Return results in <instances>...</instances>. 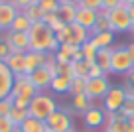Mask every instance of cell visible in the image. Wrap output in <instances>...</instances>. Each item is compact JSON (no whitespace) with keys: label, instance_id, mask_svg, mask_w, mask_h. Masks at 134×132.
<instances>
[{"label":"cell","instance_id":"obj_43","mask_svg":"<svg viewBox=\"0 0 134 132\" xmlns=\"http://www.w3.org/2000/svg\"><path fill=\"white\" fill-rule=\"evenodd\" d=\"M53 57H55V63H59V65H65V63H71V59L67 57L65 53H61L59 50H57V51L53 53Z\"/></svg>","mask_w":134,"mask_h":132},{"label":"cell","instance_id":"obj_11","mask_svg":"<svg viewBox=\"0 0 134 132\" xmlns=\"http://www.w3.org/2000/svg\"><path fill=\"white\" fill-rule=\"evenodd\" d=\"M18 14H20V10L10 0H2L0 2V32H8Z\"/></svg>","mask_w":134,"mask_h":132},{"label":"cell","instance_id":"obj_19","mask_svg":"<svg viewBox=\"0 0 134 132\" xmlns=\"http://www.w3.org/2000/svg\"><path fill=\"white\" fill-rule=\"evenodd\" d=\"M77 4H59V10H57V18L63 22L65 26L69 24H75V14H77Z\"/></svg>","mask_w":134,"mask_h":132},{"label":"cell","instance_id":"obj_21","mask_svg":"<svg viewBox=\"0 0 134 132\" xmlns=\"http://www.w3.org/2000/svg\"><path fill=\"white\" fill-rule=\"evenodd\" d=\"M100 32H113L110 22H109V12H107V10H100L99 12L97 22H95V26H93V30L89 34H91V36H97V34H100Z\"/></svg>","mask_w":134,"mask_h":132},{"label":"cell","instance_id":"obj_6","mask_svg":"<svg viewBox=\"0 0 134 132\" xmlns=\"http://www.w3.org/2000/svg\"><path fill=\"white\" fill-rule=\"evenodd\" d=\"M109 22L113 32H130V26H132V18L128 14V6H118V8L110 10L109 12Z\"/></svg>","mask_w":134,"mask_h":132},{"label":"cell","instance_id":"obj_47","mask_svg":"<svg viewBox=\"0 0 134 132\" xmlns=\"http://www.w3.org/2000/svg\"><path fill=\"white\" fill-rule=\"evenodd\" d=\"M126 126H128V132H134V116L126 118Z\"/></svg>","mask_w":134,"mask_h":132},{"label":"cell","instance_id":"obj_46","mask_svg":"<svg viewBox=\"0 0 134 132\" xmlns=\"http://www.w3.org/2000/svg\"><path fill=\"white\" fill-rule=\"evenodd\" d=\"M126 85L128 87H134V69L130 73H126Z\"/></svg>","mask_w":134,"mask_h":132},{"label":"cell","instance_id":"obj_2","mask_svg":"<svg viewBox=\"0 0 134 132\" xmlns=\"http://www.w3.org/2000/svg\"><path fill=\"white\" fill-rule=\"evenodd\" d=\"M55 111H57V103L53 101L51 95H46V93H38L30 101V107H28V114L34 116V118H38V120H43V122Z\"/></svg>","mask_w":134,"mask_h":132},{"label":"cell","instance_id":"obj_38","mask_svg":"<svg viewBox=\"0 0 134 132\" xmlns=\"http://www.w3.org/2000/svg\"><path fill=\"white\" fill-rule=\"evenodd\" d=\"M30 101H32V99H24V97H14V99H12V104H14V108H22V111H28Z\"/></svg>","mask_w":134,"mask_h":132},{"label":"cell","instance_id":"obj_22","mask_svg":"<svg viewBox=\"0 0 134 132\" xmlns=\"http://www.w3.org/2000/svg\"><path fill=\"white\" fill-rule=\"evenodd\" d=\"M20 130L22 132H47V124L43 122V120H38V118H34V116H28V118L22 122Z\"/></svg>","mask_w":134,"mask_h":132},{"label":"cell","instance_id":"obj_26","mask_svg":"<svg viewBox=\"0 0 134 132\" xmlns=\"http://www.w3.org/2000/svg\"><path fill=\"white\" fill-rule=\"evenodd\" d=\"M73 111L75 112H81V114H85L87 111H91L93 108V104H91V99H87L85 95H77V97H73Z\"/></svg>","mask_w":134,"mask_h":132},{"label":"cell","instance_id":"obj_18","mask_svg":"<svg viewBox=\"0 0 134 132\" xmlns=\"http://www.w3.org/2000/svg\"><path fill=\"white\" fill-rule=\"evenodd\" d=\"M110 61H113V47H100V50L97 51L95 63L105 71V75L110 73Z\"/></svg>","mask_w":134,"mask_h":132},{"label":"cell","instance_id":"obj_42","mask_svg":"<svg viewBox=\"0 0 134 132\" xmlns=\"http://www.w3.org/2000/svg\"><path fill=\"white\" fill-rule=\"evenodd\" d=\"M103 75H105V71L100 69V67L97 65V63H93V65L89 67V79H95V77H103Z\"/></svg>","mask_w":134,"mask_h":132},{"label":"cell","instance_id":"obj_50","mask_svg":"<svg viewBox=\"0 0 134 132\" xmlns=\"http://www.w3.org/2000/svg\"><path fill=\"white\" fill-rule=\"evenodd\" d=\"M128 14H130V18H132V22H134V4L128 6Z\"/></svg>","mask_w":134,"mask_h":132},{"label":"cell","instance_id":"obj_4","mask_svg":"<svg viewBox=\"0 0 134 132\" xmlns=\"http://www.w3.org/2000/svg\"><path fill=\"white\" fill-rule=\"evenodd\" d=\"M134 69V59L130 57L126 46L113 47V61H110V73L114 75H126Z\"/></svg>","mask_w":134,"mask_h":132},{"label":"cell","instance_id":"obj_8","mask_svg":"<svg viewBox=\"0 0 134 132\" xmlns=\"http://www.w3.org/2000/svg\"><path fill=\"white\" fill-rule=\"evenodd\" d=\"M110 83L107 79V75L103 77H95V79H87V85H85V97L91 101L95 99H105V95L109 93Z\"/></svg>","mask_w":134,"mask_h":132},{"label":"cell","instance_id":"obj_29","mask_svg":"<svg viewBox=\"0 0 134 132\" xmlns=\"http://www.w3.org/2000/svg\"><path fill=\"white\" fill-rule=\"evenodd\" d=\"M85 85H87V79L73 77V79H71V87H69V95H73V97L85 95Z\"/></svg>","mask_w":134,"mask_h":132},{"label":"cell","instance_id":"obj_3","mask_svg":"<svg viewBox=\"0 0 134 132\" xmlns=\"http://www.w3.org/2000/svg\"><path fill=\"white\" fill-rule=\"evenodd\" d=\"M55 37H57L59 46H61V43H69V46L81 47L85 41L91 40V34H89V30L81 28L79 24H69V26H65L59 34H55Z\"/></svg>","mask_w":134,"mask_h":132},{"label":"cell","instance_id":"obj_40","mask_svg":"<svg viewBox=\"0 0 134 132\" xmlns=\"http://www.w3.org/2000/svg\"><path fill=\"white\" fill-rule=\"evenodd\" d=\"M118 6H122V0H103V10H107V12L118 8Z\"/></svg>","mask_w":134,"mask_h":132},{"label":"cell","instance_id":"obj_25","mask_svg":"<svg viewBox=\"0 0 134 132\" xmlns=\"http://www.w3.org/2000/svg\"><path fill=\"white\" fill-rule=\"evenodd\" d=\"M30 28H32V22H30L28 18H26L24 14L20 12V14L16 16V20L12 22V26H10L8 32H26V34H28V32H30Z\"/></svg>","mask_w":134,"mask_h":132},{"label":"cell","instance_id":"obj_16","mask_svg":"<svg viewBox=\"0 0 134 132\" xmlns=\"http://www.w3.org/2000/svg\"><path fill=\"white\" fill-rule=\"evenodd\" d=\"M83 118H85V124H87L89 128H99V126L105 124L107 112L103 111V108H99V107H93L91 111H87L83 114Z\"/></svg>","mask_w":134,"mask_h":132},{"label":"cell","instance_id":"obj_32","mask_svg":"<svg viewBox=\"0 0 134 132\" xmlns=\"http://www.w3.org/2000/svg\"><path fill=\"white\" fill-rule=\"evenodd\" d=\"M79 6L81 8L95 10V12H100V10H103V0H81Z\"/></svg>","mask_w":134,"mask_h":132},{"label":"cell","instance_id":"obj_55","mask_svg":"<svg viewBox=\"0 0 134 132\" xmlns=\"http://www.w3.org/2000/svg\"><path fill=\"white\" fill-rule=\"evenodd\" d=\"M0 2H2V0H0Z\"/></svg>","mask_w":134,"mask_h":132},{"label":"cell","instance_id":"obj_35","mask_svg":"<svg viewBox=\"0 0 134 132\" xmlns=\"http://www.w3.org/2000/svg\"><path fill=\"white\" fill-rule=\"evenodd\" d=\"M10 53H12V50H10L8 41H6L4 36H2V37H0V61H6Z\"/></svg>","mask_w":134,"mask_h":132},{"label":"cell","instance_id":"obj_27","mask_svg":"<svg viewBox=\"0 0 134 132\" xmlns=\"http://www.w3.org/2000/svg\"><path fill=\"white\" fill-rule=\"evenodd\" d=\"M97 51H99V47L93 43L91 40L85 41L83 46H81V53H83V61H89V63H95L97 59Z\"/></svg>","mask_w":134,"mask_h":132},{"label":"cell","instance_id":"obj_34","mask_svg":"<svg viewBox=\"0 0 134 132\" xmlns=\"http://www.w3.org/2000/svg\"><path fill=\"white\" fill-rule=\"evenodd\" d=\"M12 97H6V99L0 101V116H8L10 111H12Z\"/></svg>","mask_w":134,"mask_h":132},{"label":"cell","instance_id":"obj_51","mask_svg":"<svg viewBox=\"0 0 134 132\" xmlns=\"http://www.w3.org/2000/svg\"><path fill=\"white\" fill-rule=\"evenodd\" d=\"M122 4H124V6H130V4H134V0H122Z\"/></svg>","mask_w":134,"mask_h":132},{"label":"cell","instance_id":"obj_23","mask_svg":"<svg viewBox=\"0 0 134 132\" xmlns=\"http://www.w3.org/2000/svg\"><path fill=\"white\" fill-rule=\"evenodd\" d=\"M91 41L95 43L97 47H110L114 41V32H100L97 34V36H91Z\"/></svg>","mask_w":134,"mask_h":132},{"label":"cell","instance_id":"obj_20","mask_svg":"<svg viewBox=\"0 0 134 132\" xmlns=\"http://www.w3.org/2000/svg\"><path fill=\"white\" fill-rule=\"evenodd\" d=\"M71 75H55L53 79H51V85L49 89L53 93H59V95H63V93H69V87H71Z\"/></svg>","mask_w":134,"mask_h":132},{"label":"cell","instance_id":"obj_24","mask_svg":"<svg viewBox=\"0 0 134 132\" xmlns=\"http://www.w3.org/2000/svg\"><path fill=\"white\" fill-rule=\"evenodd\" d=\"M93 63L89 61H73L71 63V75L73 77H81V79H89V67Z\"/></svg>","mask_w":134,"mask_h":132},{"label":"cell","instance_id":"obj_1","mask_svg":"<svg viewBox=\"0 0 134 132\" xmlns=\"http://www.w3.org/2000/svg\"><path fill=\"white\" fill-rule=\"evenodd\" d=\"M30 37V50L32 51H46V53H55L59 50V41L55 34L51 32L49 26L43 22H34L28 32Z\"/></svg>","mask_w":134,"mask_h":132},{"label":"cell","instance_id":"obj_48","mask_svg":"<svg viewBox=\"0 0 134 132\" xmlns=\"http://www.w3.org/2000/svg\"><path fill=\"white\" fill-rule=\"evenodd\" d=\"M126 50H128V53H130V57L134 59V41L132 43H128V46H126Z\"/></svg>","mask_w":134,"mask_h":132},{"label":"cell","instance_id":"obj_31","mask_svg":"<svg viewBox=\"0 0 134 132\" xmlns=\"http://www.w3.org/2000/svg\"><path fill=\"white\" fill-rule=\"evenodd\" d=\"M59 4V0H38V6L43 10V14H57Z\"/></svg>","mask_w":134,"mask_h":132},{"label":"cell","instance_id":"obj_52","mask_svg":"<svg viewBox=\"0 0 134 132\" xmlns=\"http://www.w3.org/2000/svg\"><path fill=\"white\" fill-rule=\"evenodd\" d=\"M130 34L134 36V22H132V26H130Z\"/></svg>","mask_w":134,"mask_h":132},{"label":"cell","instance_id":"obj_15","mask_svg":"<svg viewBox=\"0 0 134 132\" xmlns=\"http://www.w3.org/2000/svg\"><path fill=\"white\" fill-rule=\"evenodd\" d=\"M47 55L49 53H46V51H32L30 50L28 53H26V75H30L32 71L38 69V67L46 65Z\"/></svg>","mask_w":134,"mask_h":132},{"label":"cell","instance_id":"obj_28","mask_svg":"<svg viewBox=\"0 0 134 132\" xmlns=\"http://www.w3.org/2000/svg\"><path fill=\"white\" fill-rule=\"evenodd\" d=\"M22 14H24L26 18H28L30 22H43V16H46V14H43V10L40 8L38 4H32V6H28V8L26 10H22Z\"/></svg>","mask_w":134,"mask_h":132},{"label":"cell","instance_id":"obj_5","mask_svg":"<svg viewBox=\"0 0 134 132\" xmlns=\"http://www.w3.org/2000/svg\"><path fill=\"white\" fill-rule=\"evenodd\" d=\"M47 124V130L51 132H69L73 130V120H71V114L67 108H57L49 118L46 120Z\"/></svg>","mask_w":134,"mask_h":132},{"label":"cell","instance_id":"obj_17","mask_svg":"<svg viewBox=\"0 0 134 132\" xmlns=\"http://www.w3.org/2000/svg\"><path fill=\"white\" fill-rule=\"evenodd\" d=\"M4 63L8 65V69L12 71L14 75L26 73V53H20V51H16V53H10L8 59H6Z\"/></svg>","mask_w":134,"mask_h":132},{"label":"cell","instance_id":"obj_44","mask_svg":"<svg viewBox=\"0 0 134 132\" xmlns=\"http://www.w3.org/2000/svg\"><path fill=\"white\" fill-rule=\"evenodd\" d=\"M55 20H57V14H46V16H43V24L46 26H51Z\"/></svg>","mask_w":134,"mask_h":132},{"label":"cell","instance_id":"obj_33","mask_svg":"<svg viewBox=\"0 0 134 132\" xmlns=\"http://www.w3.org/2000/svg\"><path fill=\"white\" fill-rule=\"evenodd\" d=\"M107 132H128L126 120H118V122H109V124H107Z\"/></svg>","mask_w":134,"mask_h":132},{"label":"cell","instance_id":"obj_56","mask_svg":"<svg viewBox=\"0 0 134 132\" xmlns=\"http://www.w3.org/2000/svg\"><path fill=\"white\" fill-rule=\"evenodd\" d=\"M105 132H107V130H105Z\"/></svg>","mask_w":134,"mask_h":132},{"label":"cell","instance_id":"obj_14","mask_svg":"<svg viewBox=\"0 0 134 132\" xmlns=\"http://www.w3.org/2000/svg\"><path fill=\"white\" fill-rule=\"evenodd\" d=\"M97 16H99V12H95V10H89V8H77V14H75V24H79L81 28L89 30L91 32L93 26H95L97 22Z\"/></svg>","mask_w":134,"mask_h":132},{"label":"cell","instance_id":"obj_30","mask_svg":"<svg viewBox=\"0 0 134 132\" xmlns=\"http://www.w3.org/2000/svg\"><path fill=\"white\" fill-rule=\"evenodd\" d=\"M28 111H22V108H14L12 107V111H10V114H8V118L10 120H12V124H14V126H18V128H20L22 126V122H24V120L26 118H28Z\"/></svg>","mask_w":134,"mask_h":132},{"label":"cell","instance_id":"obj_53","mask_svg":"<svg viewBox=\"0 0 134 132\" xmlns=\"http://www.w3.org/2000/svg\"><path fill=\"white\" fill-rule=\"evenodd\" d=\"M69 132H75V130H69Z\"/></svg>","mask_w":134,"mask_h":132},{"label":"cell","instance_id":"obj_49","mask_svg":"<svg viewBox=\"0 0 134 132\" xmlns=\"http://www.w3.org/2000/svg\"><path fill=\"white\" fill-rule=\"evenodd\" d=\"M59 2H61V4H77V6H79L81 0H59Z\"/></svg>","mask_w":134,"mask_h":132},{"label":"cell","instance_id":"obj_9","mask_svg":"<svg viewBox=\"0 0 134 132\" xmlns=\"http://www.w3.org/2000/svg\"><path fill=\"white\" fill-rule=\"evenodd\" d=\"M124 103H126L124 87H110L109 93H107L105 99H103V104H105L107 112H120L122 107H124Z\"/></svg>","mask_w":134,"mask_h":132},{"label":"cell","instance_id":"obj_41","mask_svg":"<svg viewBox=\"0 0 134 132\" xmlns=\"http://www.w3.org/2000/svg\"><path fill=\"white\" fill-rule=\"evenodd\" d=\"M118 120H126L124 112H107V124L109 122H118Z\"/></svg>","mask_w":134,"mask_h":132},{"label":"cell","instance_id":"obj_13","mask_svg":"<svg viewBox=\"0 0 134 132\" xmlns=\"http://www.w3.org/2000/svg\"><path fill=\"white\" fill-rule=\"evenodd\" d=\"M12 87H14V73L8 69L4 61H0V101L10 97Z\"/></svg>","mask_w":134,"mask_h":132},{"label":"cell","instance_id":"obj_45","mask_svg":"<svg viewBox=\"0 0 134 132\" xmlns=\"http://www.w3.org/2000/svg\"><path fill=\"white\" fill-rule=\"evenodd\" d=\"M124 93H126V99H128V101H134V87L124 85Z\"/></svg>","mask_w":134,"mask_h":132},{"label":"cell","instance_id":"obj_36","mask_svg":"<svg viewBox=\"0 0 134 132\" xmlns=\"http://www.w3.org/2000/svg\"><path fill=\"white\" fill-rule=\"evenodd\" d=\"M18 126H14L8 116H0V132H14Z\"/></svg>","mask_w":134,"mask_h":132},{"label":"cell","instance_id":"obj_12","mask_svg":"<svg viewBox=\"0 0 134 132\" xmlns=\"http://www.w3.org/2000/svg\"><path fill=\"white\" fill-rule=\"evenodd\" d=\"M51 79H53V73H51V71L47 69L46 65L38 67L36 71H32V73H30V81L34 83V87H36V89H38L40 93H42V91H46V89H49Z\"/></svg>","mask_w":134,"mask_h":132},{"label":"cell","instance_id":"obj_39","mask_svg":"<svg viewBox=\"0 0 134 132\" xmlns=\"http://www.w3.org/2000/svg\"><path fill=\"white\" fill-rule=\"evenodd\" d=\"M10 2H12L20 12H22V10H26L28 6H32V4H38V0H10Z\"/></svg>","mask_w":134,"mask_h":132},{"label":"cell","instance_id":"obj_10","mask_svg":"<svg viewBox=\"0 0 134 132\" xmlns=\"http://www.w3.org/2000/svg\"><path fill=\"white\" fill-rule=\"evenodd\" d=\"M4 40L8 41L12 53H16V51H20V53H28V51H30V37H28L26 32H6Z\"/></svg>","mask_w":134,"mask_h":132},{"label":"cell","instance_id":"obj_7","mask_svg":"<svg viewBox=\"0 0 134 132\" xmlns=\"http://www.w3.org/2000/svg\"><path fill=\"white\" fill-rule=\"evenodd\" d=\"M38 89L34 87V83L30 81V75L22 73V75H14V87H12V93L10 97H24V99H34L38 95Z\"/></svg>","mask_w":134,"mask_h":132},{"label":"cell","instance_id":"obj_54","mask_svg":"<svg viewBox=\"0 0 134 132\" xmlns=\"http://www.w3.org/2000/svg\"><path fill=\"white\" fill-rule=\"evenodd\" d=\"M47 132H51V130H47Z\"/></svg>","mask_w":134,"mask_h":132},{"label":"cell","instance_id":"obj_37","mask_svg":"<svg viewBox=\"0 0 134 132\" xmlns=\"http://www.w3.org/2000/svg\"><path fill=\"white\" fill-rule=\"evenodd\" d=\"M59 51H61V53H65L67 57H69V59L73 61V57H75V53L79 51V47H75V46H69V43H61V46H59Z\"/></svg>","mask_w":134,"mask_h":132}]
</instances>
